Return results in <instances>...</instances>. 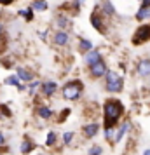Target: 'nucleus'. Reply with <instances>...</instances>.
I'll list each match as a JSON object with an SVG mask.
<instances>
[{
	"label": "nucleus",
	"mask_w": 150,
	"mask_h": 155,
	"mask_svg": "<svg viewBox=\"0 0 150 155\" xmlns=\"http://www.w3.org/2000/svg\"><path fill=\"white\" fill-rule=\"evenodd\" d=\"M79 52H82V54H86V52H89V51L93 49V42L89 40V38H84V37H79Z\"/></svg>",
	"instance_id": "20"
},
{
	"label": "nucleus",
	"mask_w": 150,
	"mask_h": 155,
	"mask_svg": "<svg viewBox=\"0 0 150 155\" xmlns=\"http://www.w3.org/2000/svg\"><path fill=\"white\" fill-rule=\"evenodd\" d=\"M124 113V106L117 99H107L103 103V122L105 126H117Z\"/></svg>",
	"instance_id": "1"
},
{
	"label": "nucleus",
	"mask_w": 150,
	"mask_h": 155,
	"mask_svg": "<svg viewBox=\"0 0 150 155\" xmlns=\"http://www.w3.org/2000/svg\"><path fill=\"white\" fill-rule=\"evenodd\" d=\"M107 71H108L107 63H105V61H100V63L89 66V77L91 78H105Z\"/></svg>",
	"instance_id": "5"
},
{
	"label": "nucleus",
	"mask_w": 150,
	"mask_h": 155,
	"mask_svg": "<svg viewBox=\"0 0 150 155\" xmlns=\"http://www.w3.org/2000/svg\"><path fill=\"white\" fill-rule=\"evenodd\" d=\"M54 26H56L58 30H68L72 26V19L68 18V16H65V14H59L54 18Z\"/></svg>",
	"instance_id": "12"
},
{
	"label": "nucleus",
	"mask_w": 150,
	"mask_h": 155,
	"mask_svg": "<svg viewBox=\"0 0 150 155\" xmlns=\"http://www.w3.org/2000/svg\"><path fill=\"white\" fill-rule=\"evenodd\" d=\"M56 143H58V134L54 131H49L47 136H45V147L52 148V147H56Z\"/></svg>",
	"instance_id": "23"
},
{
	"label": "nucleus",
	"mask_w": 150,
	"mask_h": 155,
	"mask_svg": "<svg viewBox=\"0 0 150 155\" xmlns=\"http://www.w3.org/2000/svg\"><path fill=\"white\" fill-rule=\"evenodd\" d=\"M0 115H2V117H12V112H11V110H9V106L7 105H0Z\"/></svg>",
	"instance_id": "29"
},
{
	"label": "nucleus",
	"mask_w": 150,
	"mask_h": 155,
	"mask_svg": "<svg viewBox=\"0 0 150 155\" xmlns=\"http://www.w3.org/2000/svg\"><path fill=\"white\" fill-rule=\"evenodd\" d=\"M100 11L105 16H115V5L110 0H100Z\"/></svg>",
	"instance_id": "18"
},
{
	"label": "nucleus",
	"mask_w": 150,
	"mask_h": 155,
	"mask_svg": "<svg viewBox=\"0 0 150 155\" xmlns=\"http://www.w3.org/2000/svg\"><path fill=\"white\" fill-rule=\"evenodd\" d=\"M87 155H103V147H100V145H93V147H89Z\"/></svg>",
	"instance_id": "28"
},
{
	"label": "nucleus",
	"mask_w": 150,
	"mask_h": 155,
	"mask_svg": "<svg viewBox=\"0 0 150 155\" xmlns=\"http://www.w3.org/2000/svg\"><path fill=\"white\" fill-rule=\"evenodd\" d=\"M33 150H35V143L30 140L28 136H25L23 141H21V145H19V152H21L23 155H28V153H32Z\"/></svg>",
	"instance_id": "16"
},
{
	"label": "nucleus",
	"mask_w": 150,
	"mask_h": 155,
	"mask_svg": "<svg viewBox=\"0 0 150 155\" xmlns=\"http://www.w3.org/2000/svg\"><path fill=\"white\" fill-rule=\"evenodd\" d=\"M40 87H42V82L35 78V80L28 82V89H26V91H28L30 96H35V94H37V89H40Z\"/></svg>",
	"instance_id": "24"
},
{
	"label": "nucleus",
	"mask_w": 150,
	"mask_h": 155,
	"mask_svg": "<svg viewBox=\"0 0 150 155\" xmlns=\"http://www.w3.org/2000/svg\"><path fill=\"white\" fill-rule=\"evenodd\" d=\"M16 75H18V77H19V80H21V82H25V84H28V82H32V80H35L33 71L28 70L26 66H16Z\"/></svg>",
	"instance_id": "9"
},
{
	"label": "nucleus",
	"mask_w": 150,
	"mask_h": 155,
	"mask_svg": "<svg viewBox=\"0 0 150 155\" xmlns=\"http://www.w3.org/2000/svg\"><path fill=\"white\" fill-rule=\"evenodd\" d=\"M82 89H84V85L80 80H68L61 87V94L66 101H79L82 96Z\"/></svg>",
	"instance_id": "2"
},
{
	"label": "nucleus",
	"mask_w": 150,
	"mask_h": 155,
	"mask_svg": "<svg viewBox=\"0 0 150 155\" xmlns=\"http://www.w3.org/2000/svg\"><path fill=\"white\" fill-rule=\"evenodd\" d=\"M143 155H150V148H147V150H143Z\"/></svg>",
	"instance_id": "36"
},
{
	"label": "nucleus",
	"mask_w": 150,
	"mask_h": 155,
	"mask_svg": "<svg viewBox=\"0 0 150 155\" xmlns=\"http://www.w3.org/2000/svg\"><path fill=\"white\" fill-rule=\"evenodd\" d=\"M30 7L33 9V11L44 12V11H47V9H49V4H47L45 0H32V5H30Z\"/></svg>",
	"instance_id": "22"
},
{
	"label": "nucleus",
	"mask_w": 150,
	"mask_h": 155,
	"mask_svg": "<svg viewBox=\"0 0 150 155\" xmlns=\"http://www.w3.org/2000/svg\"><path fill=\"white\" fill-rule=\"evenodd\" d=\"M38 37H40V38H42L44 42H45V40L49 38V31H40V33H38Z\"/></svg>",
	"instance_id": "32"
},
{
	"label": "nucleus",
	"mask_w": 150,
	"mask_h": 155,
	"mask_svg": "<svg viewBox=\"0 0 150 155\" xmlns=\"http://www.w3.org/2000/svg\"><path fill=\"white\" fill-rule=\"evenodd\" d=\"M52 44L58 47H66L70 44V35L66 30H56L54 35H52Z\"/></svg>",
	"instance_id": "6"
},
{
	"label": "nucleus",
	"mask_w": 150,
	"mask_h": 155,
	"mask_svg": "<svg viewBox=\"0 0 150 155\" xmlns=\"http://www.w3.org/2000/svg\"><path fill=\"white\" fill-rule=\"evenodd\" d=\"M82 133H84V136L86 138H94L96 134L100 133V124L98 122H89V124H86V126L82 127Z\"/></svg>",
	"instance_id": "13"
},
{
	"label": "nucleus",
	"mask_w": 150,
	"mask_h": 155,
	"mask_svg": "<svg viewBox=\"0 0 150 155\" xmlns=\"http://www.w3.org/2000/svg\"><path fill=\"white\" fill-rule=\"evenodd\" d=\"M37 115L42 120H51L52 115H54V112H52V108L49 105H38L37 106Z\"/></svg>",
	"instance_id": "15"
},
{
	"label": "nucleus",
	"mask_w": 150,
	"mask_h": 155,
	"mask_svg": "<svg viewBox=\"0 0 150 155\" xmlns=\"http://www.w3.org/2000/svg\"><path fill=\"white\" fill-rule=\"evenodd\" d=\"M121 77V73L117 70H108L107 75H105V82H112V80H115V78Z\"/></svg>",
	"instance_id": "27"
},
{
	"label": "nucleus",
	"mask_w": 150,
	"mask_h": 155,
	"mask_svg": "<svg viewBox=\"0 0 150 155\" xmlns=\"http://www.w3.org/2000/svg\"><path fill=\"white\" fill-rule=\"evenodd\" d=\"M73 140H75V133L73 131H66L61 136V141H63V145H66V147H70L72 143H73Z\"/></svg>",
	"instance_id": "26"
},
{
	"label": "nucleus",
	"mask_w": 150,
	"mask_h": 155,
	"mask_svg": "<svg viewBox=\"0 0 150 155\" xmlns=\"http://www.w3.org/2000/svg\"><path fill=\"white\" fill-rule=\"evenodd\" d=\"M2 64H4L5 68H12V64H14V58H7V59L4 58V59H2Z\"/></svg>",
	"instance_id": "30"
},
{
	"label": "nucleus",
	"mask_w": 150,
	"mask_h": 155,
	"mask_svg": "<svg viewBox=\"0 0 150 155\" xmlns=\"http://www.w3.org/2000/svg\"><path fill=\"white\" fill-rule=\"evenodd\" d=\"M136 71L142 78L150 77V58H143L138 61V66H136Z\"/></svg>",
	"instance_id": "10"
},
{
	"label": "nucleus",
	"mask_w": 150,
	"mask_h": 155,
	"mask_svg": "<svg viewBox=\"0 0 150 155\" xmlns=\"http://www.w3.org/2000/svg\"><path fill=\"white\" fill-rule=\"evenodd\" d=\"M4 31H5V26H4V23L0 21V35H4Z\"/></svg>",
	"instance_id": "35"
},
{
	"label": "nucleus",
	"mask_w": 150,
	"mask_h": 155,
	"mask_svg": "<svg viewBox=\"0 0 150 155\" xmlns=\"http://www.w3.org/2000/svg\"><path fill=\"white\" fill-rule=\"evenodd\" d=\"M129 127H131V122H129V120L121 122V126L117 127V133H115V141H114V143H121L122 138H124V134L129 131Z\"/></svg>",
	"instance_id": "17"
},
{
	"label": "nucleus",
	"mask_w": 150,
	"mask_h": 155,
	"mask_svg": "<svg viewBox=\"0 0 150 155\" xmlns=\"http://www.w3.org/2000/svg\"><path fill=\"white\" fill-rule=\"evenodd\" d=\"M4 84H5V85H12V87H16L18 91H25V89H28V85H25V82H21L18 75H11V77H5Z\"/></svg>",
	"instance_id": "14"
},
{
	"label": "nucleus",
	"mask_w": 150,
	"mask_h": 155,
	"mask_svg": "<svg viewBox=\"0 0 150 155\" xmlns=\"http://www.w3.org/2000/svg\"><path fill=\"white\" fill-rule=\"evenodd\" d=\"M103 133H105V140H107L108 143H114L115 141V133H117V126H105Z\"/></svg>",
	"instance_id": "21"
},
{
	"label": "nucleus",
	"mask_w": 150,
	"mask_h": 155,
	"mask_svg": "<svg viewBox=\"0 0 150 155\" xmlns=\"http://www.w3.org/2000/svg\"><path fill=\"white\" fill-rule=\"evenodd\" d=\"M140 2H142V0H140Z\"/></svg>",
	"instance_id": "37"
},
{
	"label": "nucleus",
	"mask_w": 150,
	"mask_h": 155,
	"mask_svg": "<svg viewBox=\"0 0 150 155\" xmlns=\"http://www.w3.org/2000/svg\"><path fill=\"white\" fill-rule=\"evenodd\" d=\"M89 19H91V25H93V28L96 31H100V33H105L107 31V23H105V14L101 12L100 9H94L91 16H89Z\"/></svg>",
	"instance_id": "3"
},
{
	"label": "nucleus",
	"mask_w": 150,
	"mask_h": 155,
	"mask_svg": "<svg viewBox=\"0 0 150 155\" xmlns=\"http://www.w3.org/2000/svg\"><path fill=\"white\" fill-rule=\"evenodd\" d=\"M105 89H107V92H112V94L121 92L124 89V78L119 77L115 80H112V82H105Z\"/></svg>",
	"instance_id": "11"
},
{
	"label": "nucleus",
	"mask_w": 150,
	"mask_h": 155,
	"mask_svg": "<svg viewBox=\"0 0 150 155\" xmlns=\"http://www.w3.org/2000/svg\"><path fill=\"white\" fill-rule=\"evenodd\" d=\"M100 61H103V52L98 51V49H91L89 52L84 54V63H86L87 66H93V64L100 63Z\"/></svg>",
	"instance_id": "7"
},
{
	"label": "nucleus",
	"mask_w": 150,
	"mask_h": 155,
	"mask_svg": "<svg viewBox=\"0 0 150 155\" xmlns=\"http://www.w3.org/2000/svg\"><path fill=\"white\" fill-rule=\"evenodd\" d=\"M18 16H21V18H25L26 21H33V9L28 7V9H19L18 11Z\"/></svg>",
	"instance_id": "25"
},
{
	"label": "nucleus",
	"mask_w": 150,
	"mask_h": 155,
	"mask_svg": "<svg viewBox=\"0 0 150 155\" xmlns=\"http://www.w3.org/2000/svg\"><path fill=\"white\" fill-rule=\"evenodd\" d=\"M12 2H14V0H0L2 5H9V4H12Z\"/></svg>",
	"instance_id": "34"
},
{
	"label": "nucleus",
	"mask_w": 150,
	"mask_h": 155,
	"mask_svg": "<svg viewBox=\"0 0 150 155\" xmlns=\"http://www.w3.org/2000/svg\"><path fill=\"white\" fill-rule=\"evenodd\" d=\"M150 40V25H140L138 30L133 35V44L135 45H140V44H145Z\"/></svg>",
	"instance_id": "4"
},
{
	"label": "nucleus",
	"mask_w": 150,
	"mask_h": 155,
	"mask_svg": "<svg viewBox=\"0 0 150 155\" xmlns=\"http://www.w3.org/2000/svg\"><path fill=\"white\" fill-rule=\"evenodd\" d=\"M136 21L140 23H145V21H150V7H140L136 11Z\"/></svg>",
	"instance_id": "19"
},
{
	"label": "nucleus",
	"mask_w": 150,
	"mask_h": 155,
	"mask_svg": "<svg viewBox=\"0 0 150 155\" xmlns=\"http://www.w3.org/2000/svg\"><path fill=\"white\" fill-rule=\"evenodd\" d=\"M58 92V84L54 80H44L42 82V87H40V94L45 96V98H51Z\"/></svg>",
	"instance_id": "8"
},
{
	"label": "nucleus",
	"mask_w": 150,
	"mask_h": 155,
	"mask_svg": "<svg viewBox=\"0 0 150 155\" xmlns=\"http://www.w3.org/2000/svg\"><path fill=\"white\" fill-rule=\"evenodd\" d=\"M142 7H150V0H142Z\"/></svg>",
	"instance_id": "33"
},
{
	"label": "nucleus",
	"mask_w": 150,
	"mask_h": 155,
	"mask_svg": "<svg viewBox=\"0 0 150 155\" xmlns=\"http://www.w3.org/2000/svg\"><path fill=\"white\" fill-rule=\"evenodd\" d=\"M5 141H7V136H5V134H4L2 131H0V148H2L4 145H5Z\"/></svg>",
	"instance_id": "31"
}]
</instances>
